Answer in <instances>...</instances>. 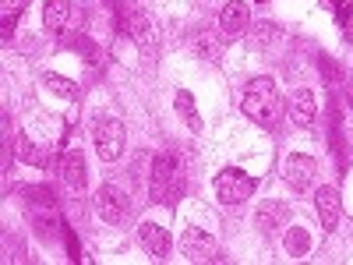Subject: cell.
I'll list each match as a JSON object with an SVG mask.
<instances>
[{
  "label": "cell",
  "instance_id": "5",
  "mask_svg": "<svg viewBox=\"0 0 353 265\" xmlns=\"http://www.w3.org/2000/svg\"><path fill=\"white\" fill-rule=\"evenodd\" d=\"M96 209H99V216H103L106 223H121V219L128 216V209H131L128 191H121L117 184H103V188L96 191Z\"/></svg>",
  "mask_w": 353,
  "mask_h": 265
},
{
  "label": "cell",
  "instance_id": "7",
  "mask_svg": "<svg viewBox=\"0 0 353 265\" xmlns=\"http://www.w3.org/2000/svg\"><path fill=\"white\" fill-rule=\"evenodd\" d=\"M181 248H184V258H188V262H209L212 251H216V241H212V233H209V230L188 226V230H184V237H181Z\"/></svg>",
  "mask_w": 353,
  "mask_h": 265
},
{
  "label": "cell",
  "instance_id": "2",
  "mask_svg": "<svg viewBox=\"0 0 353 265\" xmlns=\"http://www.w3.org/2000/svg\"><path fill=\"white\" fill-rule=\"evenodd\" d=\"M184 170H181V156L173 149L159 153L152 159V181H149V191L156 202H166V205H176V198L184 195Z\"/></svg>",
  "mask_w": 353,
  "mask_h": 265
},
{
  "label": "cell",
  "instance_id": "19",
  "mask_svg": "<svg viewBox=\"0 0 353 265\" xmlns=\"http://www.w3.org/2000/svg\"><path fill=\"white\" fill-rule=\"evenodd\" d=\"M307 248H311L307 230H304V226H293V230L286 233V251H290L293 258H301V255H307Z\"/></svg>",
  "mask_w": 353,
  "mask_h": 265
},
{
  "label": "cell",
  "instance_id": "18",
  "mask_svg": "<svg viewBox=\"0 0 353 265\" xmlns=\"http://www.w3.org/2000/svg\"><path fill=\"white\" fill-rule=\"evenodd\" d=\"M25 195H28V205H32V209H43V213H53V209H57V198H53V188H46V184H36V188H25Z\"/></svg>",
  "mask_w": 353,
  "mask_h": 265
},
{
  "label": "cell",
  "instance_id": "21",
  "mask_svg": "<svg viewBox=\"0 0 353 265\" xmlns=\"http://www.w3.org/2000/svg\"><path fill=\"white\" fill-rule=\"evenodd\" d=\"M279 216H283V205H265V209L258 213V226H261V230H272Z\"/></svg>",
  "mask_w": 353,
  "mask_h": 265
},
{
  "label": "cell",
  "instance_id": "6",
  "mask_svg": "<svg viewBox=\"0 0 353 265\" xmlns=\"http://www.w3.org/2000/svg\"><path fill=\"white\" fill-rule=\"evenodd\" d=\"M57 173H61V181L71 195H81L85 184H88V177H85V156L78 149H68L61 156V163H57Z\"/></svg>",
  "mask_w": 353,
  "mask_h": 265
},
{
  "label": "cell",
  "instance_id": "11",
  "mask_svg": "<svg viewBox=\"0 0 353 265\" xmlns=\"http://www.w3.org/2000/svg\"><path fill=\"white\" fill-rule=\"evenodd\" d=\"M290 117H293V124H297V128H311V124H314L318 103H314V92H311V88H297V92H293Z\"/></svg>",
  "mask_w": 353,
  "mask_h": 265
},
{
  "label": "cell",
  "instance_id": "1",
  "mask_svg": "<svg viewBox=\"0 0 353 265\" xmlns=\"http://www.w3.org/2000/svg\"><path fill=\"white\" fill-rule=\"evenodd\" d=\"M244 113L258 128H276L279 117H283V99H279V88L272 78H254L244 88Z\"/></svg>",
  "mask_w": 353,
  "mask_h": 265
},
{
  "label": "cell",
  "instance_id": "22",
  "mask_svg": "<svg viewBox=\"0 0 353 265\" xmlns=\"http://www.w3.org/2000/svg\"><path fill=\"white\" fill-rule=\"evenodd\" d=\"M74 46L85 53V61H88V64H96V61H99V46H96V43H88L85 36H74Z\"/></svg>",
  "mask_w": 353,
  "mask_h": 265
},
{
  "label": "cell",
  "instance_id": "12",
  "mask_svg": "<svg viewBox=\"0 0 353 265\" xmlns=\"http://www.w3.org/2000/svg\"><path fill=\"white\" fill-rule=\"evenodd\" d=\"M314 205H318V219H321V226H325V230H336V223H339V191H336L332 184L318 188Z\"/></svg>",
  "mask_w": 353,
  "mask_h": 265
},
{
  "label": "cell",
  "instance_id": "16",
  "mask_svg": "<svg viewBox=\"0 0 353 265\" xmlns=\"http://www.w3.org/2000/svg\"><path fill=\"white\" fill-rule=\"evenodd\" d=\"M173 106H176V113L188 121L191 131H201V121H198V113H194V96H191V92H184V88H181V92L173 96Z\"/></svg>",
  "mask_w": 353,
  "mask_h": 265
},
{
  "label": "cell",
  "instance_id": "14",
  "mask_svg": "<svg viewBox=\"0 0 353 265\" xmlns=\"http://www.w3.org/2000/svg\"><path fill=\"white\" fill-rule=\"evenodd\" d=\"M14 156H18L21 163H28V166H46V163H50V153L43 149V145H36L28 135H18V138H14Z\"/></svg>",
  "mask_w": 353,
  "mask_h": 265
},
{
  "label": "cell",
  "instance_id": "4",
  "mask_svg": "<svg viewBox=\"0 0 353 265\" xmlns=\"http://www.w3.org/2000/svg\"><path fill=\"white\" fill-rule=\"evenodd\" d=\"M251 191H254V177H248L244 170L226 166V170L216 173V198L223 205H241V202L251 198Z\"/></svg>",
  "mask_w": 353,
  "mask_h": 265
},
{
  "label": "cell",
  "instance_id": "9",
  "mask_svg": "<svg viewBox=\"0 0 353 265\" xmlns=\"http://www.w3.org/2000/svg\"><path fill=\"white\" fill-rule=\"evenodd\" d=\"M248 21H251V14H248V4H244V0H230V4L223 8L219 28H223L226 39H237V36L248 32Z\"/></svg>",
  "mask_w": 353,
  "mask_h": 265
},
{
  "label": "cell",
  "instance_id": "10",
  "mask_svg": "<svg viewBox=\"0 0 353 265\" xmlns=\"http://www.w3.org/2000/svg\"><path fill=\"white\" fill-rule=\"evenodd\" d=\"M138 237H141L145 248H149L152 258H170L173 241H170V233H166L159 223H141V226H138Z\"/></svg>",
  "mask_w": 353,
  "mask_h": 265
},
{
  "label": "cell",
  "instance_id": "8",
  "mask_svg": "<svg viewBox=\"0 0 353 265\" xmlns=\"http://www.w3.org/2000/svg\"><path fill=\"white\" fill-rule=\"evenodd\" d=\"M314 173H318V163L311 156H290L283 163V177L290 181V188H297V191H307L311 188Z\"/></svg>",
  "mask_w": 353,
  "mask_h": 265
},
{
  "label": "cell",
  "instance_id": "13",
  "mask_svg": "<svg viewBox=\"0 0 353 265\" xmlns=\"http://www.w3.org/2000/svg\"><path fill=\"white\" fill-rule=\"evenodd\" d=\"M43 25L50 28V32H64V28L71 25V0H46Z\"/></svg>",
  "mask_w": 353,
  "mask_h": 265
},
{
  "label": "cell",
  "instance_id": "3",
  "mask_svg": "<svg viewBox=\"0 0 353 265\" xmlns=\"http://www.w3.org/2000/svg\"><path fill=\"white\" fill-rule=\"evenodd\" d=\"M92 141H96V153L99 159L113 163L124 156V145H128V128L117 121V117H103V121H96L92 128Z\"/></svg>",
  "mask_w": 353,
  "mask_h": 265
},
{
  "label": "cell",
  "instance_id": "17",
  "mask_svg": "<svg viewBox=\"0 0 353 265\" xmlns=\"http://www.w3.org/2000/svg\"><path fill=\"white\" fill-rule=\"evenodd\" d=\"M43 85L50 88V92H57V96H64V99H74V96H78V85H74L71 78H64V75H53V71H43Z\"/></svg>",
  "mask_w": 353,
  "mask_h": 265
},
{
  "label": "cell",
  "instance_id": "20",
  "mask_svg": "<svg viewBox=\"0 0 353 265\" xmlns=\"http://www.w3.org/2000/svg\"><path fill=\"white\" fill-rule=\"evenodd\" d=\"M25 4L28 0H0V18H4V25H14V18L21 14Z\"/></svg>",
  "mask_w": 353,
  "mask_h": 265
},
{
  "label": "cell",
  "instance_id": "15",
  "mask_svg": "<svg viewBox=\"0 0 353 265\" xmlns=\"http://www.w3.org/2000/svg\"><path fill=\"white\" fill-rule=\"evenodd\" d=\"M128 28H131V36H134V43H138L141 50H152V46H156V28H152L149 14L134 11V14L128 18Z\"/></svg>",
  "mask_w": 353,
  "mask_h": 265
}]
</instances>
